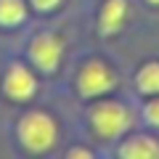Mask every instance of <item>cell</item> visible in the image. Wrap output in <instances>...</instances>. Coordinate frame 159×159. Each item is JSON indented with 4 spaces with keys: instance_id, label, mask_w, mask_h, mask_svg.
Masks as SVG:
<instances>
[{
    "instance_id": "7",
    "label": "cell",
    "mask_w": 159,
    "mask_h": 159,
    "mask_svg": "<svg viewBox=\"0 0 159 159\" xmlns=\"http://www.w3.org/2000/svg\"><path fill=\"white\" fill-rule=\"evenodd\" d=\"M119 154L125 159H154V157H159V143L141 135V138H133L130 143H125L119 148Z\"/></svg>"
},
{
    "instance_id": "10",
    "label": "cell",
    "mask_w": 159,
    "mask_h": 159,
    "mask_svg": "<svg viewBox=\"0 0 159 159\" xmlns=\"http://www.w3.org/2000/svg\"><path fill=\"white\" fill-rule=\"evenodd\" d=\"M146 119L151 122V125H159V98L146 106Z\"/></svg>"
},
{
    "instance_id": "2",
    "label": "cell",
    "mask_w": 159,
    "mask_h": 159,
    "mask_svg": "<svg viewBox=\"0 0 159 159\" xmlns=\"http://www.w3.org/2000/svg\"><path fill=\"white\" fill-rule=\"evenodd\" d=\"M93 127L98 130V135L103 138H117L119 133L125 130L127 125H130V114H127L125 106H119V103H98L96 109H93Z\"/></svg>"
},
{
    "instance_id": "9",
    "label": "cell",
    "mask_w": 159,
    "mask_h": 159,
    "mask_svg": "<svg viewBox=\"0 0 159 159\" xmlns=\"http://www.w3.org/2000/svg\"><path fill=\"white\" fill-rule=\"evenodd\" d=\"M138 88L143 93H159V64H146L138 72Z\"/></svg>"
},
{
    "instance_id": "12",
    "label": "cell",
    "mask_w": 159,
    "mask_h": 159,
    "mask_svg": "<svg viewBox=\"0 0 159 159\" xmlns=\"http://www.w3.org/2000/svg\"><path fill=\"white\" fill-rule=\"evenodd\" d=\"M69 157H85V159H90V151H85V148H74V151H69Z\"/></svg>"
},
{
    "instance_id": "13",
    "label": "cell",
    "mask_w": 159,
    "mask_h": 159,
    "mask_svg": "<svg viewBox=\"0 0 159 159\" xmlns=\"http://www.w3.org/2000/svg\"><path fill=\"white\" fill-rule=\"evenodd\" d=\"M148 3H159V0H148Z\"/></svg>"
},
{
    "instance_id": "11",
    "label": "cell",
    "mask_w": 159,
    "mask_h": 159,
    "mask_svg": "<svg viewBox=\"0 0 159 159\" xmlns=\"http://www.w3.org/2000/svg\"><path fill=\"white\" fill-rule=\"evenodd\" d=\"M34 8H40V11H51V8H56L61 0H32Z\"/></svg>"
},
{
    "instance_id": "8",
    "label": "cell",
    "mask_w": 159,
    "mask_h": 159,
    "mask_svg": "<svg viewBox=\"0 0 159 159\" xmlns=\"http://www.w3.org/2000/svg\"><path fill=\"white\" fill-rule=\"evenodd\" d=\"M27 13L24 8V0H0V24L3 27H13L19 24Z\"/></svg>"
},
{
    "instance_id": "3",
    "label": "cell",
    "mask_w": 159,
    "mask_h": 159,
    "mask_svg": "<svg viewBox=\"0 0 159 159\" xmlns=\"http://www.w3.org/2000/svg\"><path fill=\"white\" fill-rule=\"evenodd\" d=\"M114 74L111 69L106 66V64L101 61H90L82 66V72H80V93L82 96H98V93H106L114 88Z\"/></svg>"
},
{
    "instance_id": "4",
    "label": "cell",
    "mask_w": 159,
    "mask_h": 159,
    "mask_svg": "<svg viewBox=\"0 0 159 159\" xmlns=\"http://www.w3.org/2000/svg\"><path fill=\"white\" fill-rule=\"evenodd\" d=\"M29 53H32V61L43 72H56L58 58H61V43L53 34H40V37H34Z\"/></svg>"
},
{
    "instance_id": "1",
    "label": "cell",
    "mask_w": 159,
    "mask_h": 159,
    "mask_svg": "<svg viewBox=\"0 0 159 159\" xmlns=\"http://www.w3.org/2000/svg\"><path fill=\"white\" fill-rule=\"evenodd\" d=\"M19 135H21V141H24L27 148H32V151H45L56 141V125H53V119L48 114L34 111V114H29V117L21 119Z\"/></svg>"
},
{
    "instance_id": "6",
    "label": "cell",
    "mask_w": 159,
    "mask_h": 159,
    "mask_svg": "<svg viewBox=\"0 0 159 159\" xmlns=\"http://www.w3.org/2000/svg\"><path fill=\"white\" fill-rule=\"evenodd\" d=\"M125 11H127L125 0H106V6L101 11V29L106 34H114L125 21Z\"/></svg>"
},
{
    "instance_id": "5",
    "label": "cell",
    "mask_w": 159,
    "mask_h": 159,
    "mask_svg": "<svg viewBox=\"0 0 159 159\" xmlns=\"http://www.w3.org/2000/svg\"><path fill=\"white\" fill-rule=\"evenodd\" d=\"M3 88H6V93H8L11 98L24 101V98H29L34 90H37V82H34V77L21 66V64H13V66L8 69V74H6Z\"/></svg>"
}]
</instances>
